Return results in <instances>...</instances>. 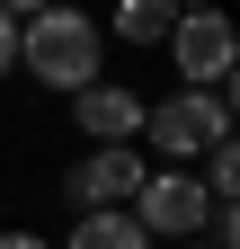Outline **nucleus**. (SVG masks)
Listing matches in <instances>:
<instances>
[{
  "instance_id": "1",
  "label": "nucleus",
  "mask_w": 240,
  "mask_h": 249,
  "mask_svg": "<svg viewBox=\"0 0 240 249\" xmlns=\"http://www.w3.org/2000/svg\"><path fill=\"white\" fill-rule=\"evenodd\" d=\"M18 71H36L45 89L80 98V89L98 80V18L89 9H36V18H18Z\"/></svg>"
},
{
  "instance_id": "2",
  "label": "nucleus",
  "mask_w": 240,
  "mask_h": 249,
  "mask_svg": "<svg viewBox=\"0 0 240 249\" xmlns=\"http://www.w3.org/2000/svg\"><path fill=\"white\" fill-rule=\"evenodd\" d=\"M142 142H160L169 160L187 169V160H205V151L231 142V98H223V89H178V98L142 107Z\"/></svg>"
},
{
  "instance_id": "3",
  "label": "nucleus",
  "mask_w": 240,
  "mask_h": 249,
  "mask_svg": "<svg viewBox=\"0 0 240 249\" xmlns=\"http://www.w3.org/2000/svg\"><path fill=\"white\" fill-rule=\"evenodd\" d=\"M134 223H142V240H178V249H187L205 223H214V196H205L187 169H152L142 196H134Z\"/></svg>"
},
{
  "instance_id": "4",
  "label": "nucleus",
  "mask_w": 240,
  "mask_h": 249,
  "mask_svg": "<svg viewBox=\"0 0 240 249\" xmlns=\"http://www.w3.org/2000/svg\"><path fill=\"white\" fill-rule=\"evenodd\" d=\"M169 53H178V71H187V89H223V80H231L240 36H231V18H223V9H178Z\"/></svg>"
},
{
  "instance_id": "5",
  "label": "nucleus",
  "mask_w": 240,
  "mask_h": 249,
  "mask_svg": "<svg viewBox=\"0 0 240 249\" xmlns=\"http://www.w3.org/2000/svg\"><path fill=\"white\" fill-rule=\"evenodd\" d=\"M142 151L134 142H116V151H89V160L71 169V205L80 213H134V196H142Z\"/></svg>"
},
{
  "instance_id": "6",
  "label": "nucleus",
  "mask_w": 240,
  "mask_h": 249,
  "mask_svg": "<svg viewBox=\"0 0 240 249\" xmlns=\"http://www.w3.org/2000/svg\"><path fill=\"white\" fill-rule=\"evenodd\" d=\"M71 124H80L98 151H116V142H134V134H142V98H134L125 80H89L80 98H71Z\"/></svg>"
},
{
  "instance_id": "7",
  "label": "nucleus",
  "mask_w": 240,
  "mask_h": 249,
  "mask_svg": "<svg viewBox=\"0 0 240 249\" xmlns=\"http://www.w3.org/2000/svg\"><path fill=\"white\" fill-rule=\"evenodd\" d=\"M63 249H152V240H142V223H134V213H80Z\"/></svg>"
},
{
  "instance_id": "8",
  "label": "nucleus",
  "mask_w": 240,
  "mask_h": 249,
  "mask_svg": "<svg viewBox=\"0 0 240 249\" xmlns=\"http://www.w3.org/2000/svg\"><path fill=\"white\" fill-rule=\"evenodd\" d=\"M169 27H178L169 0H125V9H116V36L125 45H169Z\"/></svg>"
},
{
  "instance_id": "9",
  "label": "nucleus",
  "mask_w": 240,
  "mask_h": 249,
  "mask_svg": "<svg viewBox=\"0 0 240 249\" xmlns=\"http://www.w3.org/2000/svg\"><path fill=\"white\" fill-rule=\"evenodd\" d=\"M9 71H18V9L0 0V80H9Z\"/></svg>"
},
{
  "instance_id": "10",
  "label": "nucleus",
  "mask_w": 240,
  "mask_h": 249,
  "mask_svg": "<svg viewBox=\"0 0 240 249\" xmlns=\"http://www.w3.org/2000/svg\"><path fill=\"white\" fill-rule=\"evenodd\" d=\"M0 249H45V240L36 231H0Z\"/></svg>"
},
{
  "instance_id": "11",
  "label": "nucleus",
  "mask_w": 240,
  "mask_h": 249,
  "mask_svg": "<svg viewBox=\"0 0 240 249\" xmlns=\"http://www.w3.org/2000/svg\"><path fill=\"white\" fill-rule=\"evenodd\" d=\"M187 249H205V240H187Z\"/></svg>"
}]
</instances>
